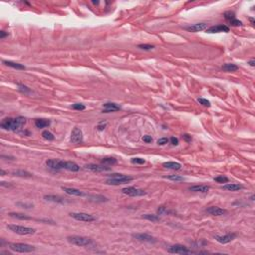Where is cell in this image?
I'll return each instance as SVG.
<instances>
[{
	"instance_id": "cell-51",
	"label": "cell",
	"mask_w": 255,
	"mask_h": 255,
	"mask_svg": "<svg viewBox=\"0 0 255 255\" xmlns=\"http://www.w3.org/2000/svg\"><path fill=\"white\" fill-rule=\"evenodd\" d=\"M249 20L251 21V23H252V25H254V19H253V18H249Z\"/></svg>"
},
{
	"instance_id": "cell-15",
	"label": "cell",
	"mask_w": 255,
	"mask_h": 255,
	"mask_svg": "<svg viewBox=\"0 0 255 255\" xmlns=\"http://www.w3.org/2000/svg\"><path fill=\"white\" fill-rule=\"evenodd\" d=\"M207 29V24L204 23V22H201V23H195L192 24L190 26H188L185 27V30H188V32H199L202 31V30Z\"/></svg>"
},
{
	"instance_id": "cell-1",
	"label": "cell",
	"mask_w": 255,
	"mask_h": 255,
	"mask_svg": "<svg viewBox=\"0 0 255 255\" xmlns=\"http://www.w3.org/2000/svg\"><path fill=\"white\" fill-rule=\"evenodd\" d=\"M26 124V119L23 117H17V118H6L4 119L0 127L3 130L6 131H11V132H19V130H21L22 127H24Z\"/></svg>"
},
{
	"instance_id": "cell-2",
	"label": "cell",
	"mask_w": 255,
	"mask_h": 255,
	"mask_svg": "<svg viewBox=\"0 0 255 255\" xmlns=\"http://www.w3.org/2000/svg\"><path fill=\"white\" fill-rule=\"evenodd\" d=\"M67 240L69 243L76 246L80 247H88L93 244V240L89 237L85 236H79V235H72V236H68Z\"/></svg>"
},
{
	"instance_id": "cell-19",
	"label": "cell",
	"mask_w": 255,
	"mask_h": 255,
	"mask_svg": "<svg viewBox=\"0 0 255 255\" xmlns=\"http://www.w3.org/2000/svg\"><path fill=\"white\" fill-rule=\"evenodd\" d=\"M44 199L51 202H57V203H66V199L58 196V195H44Z\"/></svg>"
},
{
	"instance_id": "cell-4",
	"label": "cell",
	"mask_w": 255,
	"mask_h": 255,
	"mask_svg": "<svg viewBox=\"0 0 255 255\" xmlns=\"http://www.w3.org/2000/svg\"><path fill=\"white\" fill-rule=\"evenodd\" d=\"M7 228L10 231H12L14 233L19 235H33L36 232V229H34L32 227L16 225V224H9V225H7Z\"/></svg>"
},
{
	"instance_id": "cell-29",
	"label": "cell",
	"mask_w": 255,
	"mask_h": 255,
	"mask_svg": "<svg viewBox=\"0 0 255 255\" xmlns=\"http://www.w3.org/2000/svg\"><path fill=\"white\" fill-rule=\"evenodd\" d=\"M143 218L147 219V220H150V221H151V222H158V221L161 220L158 215H155V214H144Z\"/></svg>"
},
{
	"instance_id": "cell-17",
	"label": "cell",
	"mask_w": 255,
	"mask_h": 255,
	"mask_svg": "<svg viewBox=\"0 0 255 255\" xmlns=\"http://www.w3.org/2000/svg\"><path fill=\"white\" fill-rule=\"evenodd\" d=\"M206 211L208 212L209 214L211 215H214V216H221L224 215L226 213V210L223 208H220L218 206H211V207H208L206 209Z\"/></svg>"
},
{
	"instance_id": "cell-38",
	"label": "cell",
	"mask_w": 255,
	"mask_h": 255,
	"mask_svg": "<svg viewBox=\"0 0 255 255\" xmlns=\"http://www.w3.org/2000/svg\"><path fill=\"white\" fill-rule=\"evenodd\" d=\"M131 162L133 163H137V165H143V163L146 162V161H144V158H132Z\"/></svg>"
},
{
	"instance_id": "cell-8",
	"label": "cell",
	"mask_w": 255,
	"mask_h": 255,
	"mask_svg": "<svg viewBox=\"0 0 255 255\" xmlns=\"http://www.w3.org/2000/svg\"><path fill=\"white\" fill-rule=\"evenodd\" d=\"M169 253H174V254H190L192 253L191 250H189L188 247H185L184 245L181 244H174L169 247L167 249Z\"/></svg>"
},
{
	"instance_id": "cell-10",
	"label": "cell",
	"mask_w": 255,
	"mask_h": 255,
	"mask_svg": "<svg viewBox=\"0 0 255 255\" xmlns=\"http://www.w3.org/2000/svg\"><path fill=\"white\" fill-rule=\"evenodd\" d=\"M132 236H133V238H135L137 240L142 241V242H148V243L157 242V239L151 236V235L147 234V233H136V234H133Z\"/></svg>"
},
{
	"instance_id": "cell-39",
	"label": "cell",
	"mask_w": 255,
	"mask_h": 255,
	"mask_svg": "<svg viewBox=\"0 0 255 255\" xmlns=\"http://www.w3.org/2000/svg\"><path fill=\"white\" fill-rule=\"evenodd\" d=\"M72 109L78 110V111H83V110L86 109V107L84 105H82V104H74L73 106H72Z\"/></svg>"
},
{
	"instance_id": "cell-5",
	"label": "cell",
	"mask_w": 255,
	"mask_h": 255,
	"mask_svg": "<svg viewBox=\"0 0 255 255\" xmlns=\"http://www.w3.org/2000/svg\"><path fill=\"white\" fill-rule=\"evenodd\" d=\"M8 245L11 250L19 253H29L35 251V247L26 243H9Z\"/></svg>"
},
{
	"instance_id": "cell-44",
	"label": "cell",
	"mask_w": 255,
	"mask_h": 255,
	"mask_svg": "<svg viewBox=\"0 0 255 255\" xmlns=\"http://www.w3.org/2000/svg\"><path fill=\"white\" fill-rule=\"evenodd\" d=\"M230 24H231L232 26H241V25H242V22L239 21V20H237V19H234V20L230 21Z\"/></svg>"
},
{
	"instance_id": "cell-23",
	"label": "cell",
	"mask_w": 255,
	"mask_h": 255,
	"mask_svg": "<svg viewBox=\"0 0 255 255\" xmlns=\"http://www.w3.org/2000/svg\"><path fill=\"white\" fill-rule=\"evenodd\" d=\"M162 166L169 169H173V170H178L181 169V165L180 162H166L162 163Z\"/></svg>"
},
{
	"instance_id": "cell-37",
	"label": "cell",
	"mask_w": 255,
	"mask_h": 255,
	"mask_svg": "<svg viewBox=\"0 0 255 255\" xmlns=\"http://www.w3.org/2000/svg\"><path fill=\"white\" fill-rule=\"evenodd\" d=\"M197 101H199V104H201L202 106H204V107H210V102H209L208 100H206V99H204V98H199L197 99Z\"/></svg>"
},
{
	"instance_id": "cell-33",
	"label": "cell",
	"mask_w": 255,
	"mask_h": 255,
	"mask_svg": "<svg viewBox=\"0 0 255 255\" xmlns=\"http://www.w3.org/2000/svg\"><path fill=\"white\" fill-rule=\"evenodd\" d=\"M223 16L225 19H227L228 21H232V20H234V19H236L235 18V13L233 12V11H227V12H224Z\"/></svg>"
},
{
	"instance_id": "cell-41",
	"label": "cell",
	"mask_w": 255,
	"mask_h": 255,
	"mask_svg": "<svg viewBox=\"0 0 255 255\" xmlns=\"http://www.w3.org/2000/svg\"><path fill=\"white\" fill-rule=\"evenodd\" d=\"M106 127H107V123H106V122H105V123H104V122H101V123L97 126V130L100 131V132L101 131H104Z\"/></svg>"
},
{
	"instance_id": "cell-45",
	"label": "cell",
	"mask_w": 255,
	"mask_h": 255,
	"mask_svg": "<svg viewBox=\"0 0 255 255\" xmlns=\"http://www.w3.org/2000/svg\"><path fill=\"white\" fill-rule=\"evenodd\" d=\"M143 140H144V143H148H148L153 142V138H151V136H144L143 137Z\"/></svg>"
},
{
	"instance_id": "cell-40",
	"label": "cell",
	"mask_w": 255,
	"mask_h": 255,
	"mask_svg": "<svg viewBox=\"0 0 255 255\" xmlns=\"http://www.w3.org/2000/svg\"><path fill=\"white\" fill-rule=\"evenodd\" d=\"M16 204L18 205V206L22 207V208H31V207L34 206V205L31 204V203H24V202H17Z\"/></svg>"
},
{
	"instance_id": "cell-6",
	"label": "cell",
	"mask_w": 255,
	"mask_h": 255,
	"mask_svg": "<svg viewBox=\"0 0 255 255\" xmlns=\"http://www.w3.org/2000/svg\"><path fill=\"white\" fill-rule=\"evenodd\" d=\"M70 216L72 218H74L78 221H83V222H92L95 221V218L93 215L85 213V212H71Z\"/></svg>"
},
{
	"instance_id": "cell-13",
	"label": "cell",
	"mask_w": 255,
	"mask_h": 255,
	"mask_svg": "<svg viewBox=\"0 0 255 255\" xmlns=\"http://www.w3.org/2000/svg\"><path fill=\"white\" fill-rule=\"evenodd\" d=\"M235 237H236V234L235 233H227L225 235H221V236L220 235H216L215 240L219 243H221V244H226V243L231 242Z\"/></svg>"
},
{
	"instance_id": "cell-9",
	"label": "cell",
	"mask_w": 255,
	"mask_h": 255,
	"mask_svg": "<svg viewBox=\"0 0 255 255\" xmlns=\"http://www.w3.org/2000/svg\"><path fill=\"white\" fill-rule=\"evenodd\" d=\"M71 143L72 144H81L84 140V136H83V132L81 129L79 128H74L73 131L71 133Z\"/></svg>"
},
{
	"instance_id": "cell-46",
	"label": "cell",
	"mask_w": 255,
	"mask_h": 255,
	"mask_svg": "<svg viewBox=\"0 0 255 255\" xmlns=\"http://www.w3.org/2000/svg\"><path fill=\"white\" fill-rule=\"evenodd\" d=\"M169 142L172 143L173 146H177V144H178V139L176 138V137H172L170 140H169Z\"/></svg>"
},
{
	"instance_id": "cell-3",
	"label": "cell",
	"mask_w": 255,
	"mask_h": 255,
	"mask_svg": "<svg viewBox=\"0 0 255 255\" xmlns=\"http://www.w3.org/2000/svg\"><path fill=\"white\" fill-rule=\"evenodd\" d=\"M134 178L130 176H125V174H119V173H114L111 176V177L107 180L106 184L109 185H120L123 184H127V182L132 181Z\"/></svg>"
},
{
	"instance_id": "cell-47",
	"label": "cell",
	"mask_w": 255,
	"mask_h": 255,
	"mask_svg": "<svg viewBox=\"0 0 255 255\" xmlns=\"http://www.w3.org/2000/svg\"><path fill=\"white\" fill-rule=\"evenodd\" d=\"M182 138H184V140H186V142H190V140H191V136H189L188 134L182 135Z\"/></svg>"
},
{
	"instance_id": "cell-42",
	"label": "cell",
	"mask_w": 255,
	"mask_h": 255,
	"mask_svg": "<svg viewBox=\"0 0 255 255\" xmlns=\"http://www.w3.org/2000/svg\"><path fill=\"white\" fill-rule=\"evenodd\" d=\"M169 142V140L166 138H162V139L158 140V144L159 146H165V144H166Z\"/></svg>"
},
{
	"instance_id": "cell-43",
	"label": "cell",
	"mask_w": 255,
	"mask_h": 255,
	"mask_svg": "<svg viewBox=\"0 0 255 255\" xmlns=\"http://www.w3.org/2000/svg\"><path fill=\"white\" fill-rule=\"evenodd\" d=\"M18 87H19V90H20L21 92H24V93H29L30 92V89H28V87H26L24 85H21V84H19Z\"/></svg>"
},
{
	"instance_id": "cell-14",
	"label": "cell",
	"mask_w": 255,
	"mask_h": 255,
	"mask_svg": "<svg viewBox=\"0 0 255 255\" xmlns=\"http://www.w3.org/2000/svg\"><path fill=\"white\" fill-rule=\"evenodd\" d=\"M206 32L207 33H221V32H229V27L226 25H223V24H218V25H215V26H211V27H209L206 29Z\"/></svg>"
},
{
	"instance_id": "cell-22",
	"label": "cell",
	"mask_w": 255,
	"mask_h": 255,
	"mask_svg": "<svg viewBox=\"0 0 255 255\" xmlns=\"http://www.w3.org/2000/svg\"><path fill=\"white\" fill-rule=\"evenodd\" d=\"M64 169L70 170V172H79L80 166L73 162H64Z\"/></svg>"
},
{
	"instance_id": "cell-36",
	"label": "cell",
	"mask_w": 255,
	"mask_h": 255,
	"mask_svg": "<svg viewBox=\"0 0 255 255\" xmlns=\"http://www.w3.org/2000/svg\"><path fill=\"white\" fill-rule=\"evenodd\" d=\"M214 180L219 182V184H225V182H228V177H224V176H218L214 177Z\"/></svg>"
},
{
	"instance_id": "cell-32",
	"label": "cell",
	"mask_w": 255,
	"mask_h": 255,
	"mask_svg": "<svg viewBox=\"0 0 255 255\" xmlns=\"http://www.w3.org/2000/svg\"><path fill=\"white\" fill-rule=\"evenodd\" d=\"M88 197L90 199V200L92 201H100V202H103V201H106L107 199L104 196H101V195H88Z\"/></svg>"
},
{
	"instance_id": "cell-26",
	"label": "cell",
	"mask_w": 255,
	"mask_h": 255,
	"mask_svg": "<svg viewBox=\"0 0 255 255\" xmlns=\"http://www.w3.org/2000/svg\"><path fill=\"white\" fill-rule=\"evenodd\" d=\"M222 70L225 72H235L238 70V66L232 63H226L222 66Z\"/></svg>"
},
{
	"instance_id": "cell-34",
	"label": "cell",
	"mask_w": 255,
	"mask_h": 255,
	"mask_svg": "<svg viewBox=\"0 0 255 255\" xmlns=\"http://www.w3.org/2000/svg\"><path fill=\"white\" fill-rule=\"evenodd\" d=\"M42 137H43L45 140H53L55 139L54 135L49 131H44L43 133H42Z\"/></svg>"
},
{
	"instance_id": "cell-31",
	"label": "cell",
	"mask_w": 255,
	"mask_h": 255,
	"mask_svg": "<svg viewBox=\"0 0 255 255\" xmlns=\"http://www.w3.org/2000/svg\"><path fill=\"white\" fill-rule=\"evenodd\" d=\"M166 178H169V180H173V181H176V182L184 181V177H180V176H177V174H170V176H167Z\"/></svg>"
},
{
	"instance_id": "cell-48",
	"label": "cell",
	"mask_w": 255,
	"mask_h": 255,
	"mask_svg": "<svg viewBox=\"0 0 255 255\" xmlns=\"http://www.w3.org/2000/svg\"><path fill=\"white\" fill-rule=\"evenodd\" d=\"M158 212L159 214H162V213H165L166 212V207L165 206H161L158 209Z\"/></svg>"
},
{
	"instance_id": "cell-21",
	"label": "cell",
	"mask_w": 255,
	"mask_h": 255,
	"mask_svg": "<svg viewBox=\"0 0 255 255\" xmlns=\"http://www.w3.org/2000/svg\"><path fill=\"white\" fill-rule=\"evenodd\" d=\"M221 188L224 190H228V191H238L243 188V186L237 184H227L221 186Z\"/></svg>"
},
{
	"instance_id": "cell-25",
	"label": "cell",
	"mask_w": 255,
	"mask_h": 255,
	"mask_svg": "<svg viewBox=\"0 0 255 255\" xmlns=\"http://www.w3.org/2000/svg\"><path fill=\"white\" fill-rule=\"evenodd\" d=\"M3 63H4L6 66L11 67V68H14V69H17V70H25L26 69L24 65H22V64H19V63L12 62V61H3Z\"/></svg>"
},
{
	"instance_id": "cell-50",
	"label": "cell",
	"mask_w": 255,
	"mask_h": 255,
	"mask_svg": "<svg viewBox=\"0 0 255 255\" xmlns=\"http://www.w3.org/2000/svg\"><path fill=\"white\" fill-rule=\"evenodd\" d=\"M254 63H255V62H254V60H251V61H249V62H248L249 65H250V66H252V67H254V66H255V64H254Z\"/></svg>"
},
{
	"instance_id": "cell-30",
	"label": "cell",
	"mask_w": 255,
	"mask_h": 255,
	"mask_svg": "<svg viewBox=\"0 0 255 255\" xmlns=\"http://www.w3.org/2000/svg\"><path fill=\"white\" fill-rule=\"evenodd\" d=\"M14 176L17 177H31L32 174L28 173V172H24V170H15V172L12 173Z\"/></svg>"
},
{
	"instance_id": "cell-24",
	"label": "cell",
	"mask_w": 255,
	"mask_h": 255,
	"mask_svg": "<svg viewBox=\"0 0 255 255\" xmlns=\"http://www.w3.org/2000/svg\"><path fill=\"white\" fill-rule=\"evenodd\" d=\"M51 122L46 119H36L35 120V126L38 129H43L46 128L48 126H50Z\"/></svg>"
},
{
	"instance_id": "cell-27",
	"label": "cell",
	"mask_w": 255,
	"mask_h": 255,
	"mask_svg": "<svg viewBox=\"0 0 255 255\" xmlns=\"http://www.w3.org/2000/svg\"><path fill=\"white\" fill-rule=\"evenodd\" d=\"M118 161L113 157H106L102 159V163H104V165H108V166H114V165H117Z\"/></svg>"
},
{
	"instance_id": "cell-12",
	"label": "cell",
	"mask_w": 255,
	"mask_h": 255,
	"mask_svg": "<svg viewBox=\"0 0 255 255\" xmlns=\"http://www.w3.org/2000/svg\"><path fill=\"white\" fill-rule=\"evenodd\" d=\"M46 166L51 169L60 170L64 169V162L60 159H48L46 162Z\"/></svg>"
},
{
	"instance_id": "cell-20",
	"label": "cell",
	"mask_w": 255,
	"mask_h": 255,
	"mask_svg": "<svg viewBox=\"0 0 255 255\" xmlns=\"http://www.w3.org/2000/svg\"><path fill=\"white\" fill-rule=\"evenodd\" d=\"M188 189L190 190V191H193V192L206 193V192H208V190H209V186L203 185V184H201V185H192V186H190Z\"/></svg>"
},
{
	"instance_id": "cell-49",
	"label": "cell",
	"mask_w": 255,
	"mask_h": 255,
	"mask_svg": "<svg viewBox=\"0 0 255 255\" xmlns=\"http://www.w3.org/2000/svg\"><path fill=\"white\" fill-rule=\"evenodd\" d=\"M7 35H8V33H7V32H5V31H0V38H1V39H3V38L6 37Z\"/></svg>"
},
{
	"instance_id": "cell-16",
	"label": "cell",
	"mask_w": 255,
	"mask_h": 255,
	"mask_svg": "<svg viewBox=\"0 0 255 255\" xmlns=\"http://www.w3.org/2000/svg\"><path fill=\"white\" fill-rule=\"evenodd\" d=\"M62 190H64L67 195H74V196H85L86 195L84 193L82 190L77 189V188H66V186H62Z\"/></svg>"
},
{
	"instance_id": "cell-7",
	"label": "cell",
	"mask_w": 255,
	"mask_h": 255,
	"mask_svg": "<svg viewBox=\"0 0 255 255\" xmlns=\"http://www.w3.org/2000/svg\"><path fill=\"white\" fill-rule=\"evenodd\" d=\"M124 195H129V196H144L146 195V191L144 189L140 188H134V186H128V188H125L122 189Z\"/></svg>"
},
{
	"instance_id": "cell-18",
	"label": "cell",
	"mask_w": 255,
	"mask_h": 255,
	"mask_svg": "<svg viewBox=\"0 0 255 255\" xmlns=\"http://www.w3.org/2000/svg\"><path fill=\"white\" fill-rule=\"evenodd\" d=\"M121 108L120 106H118L115 103H106L103 105V113H111V112H116L119 111Z\"/></svg>"
},
{
	"instance_id": "cell-11",
	"label": "cell",
	"mask_w": 255,
	"mask_h": 255,
	"mask_svg": "<svg viewBox=\"0 0 255 255\" xmlns=\"http://www.w3.org/2000/svg\"><path fill=\"white\" fill-rule=\"evenodd\" d=\"M85 167L87 169H89L93 173H104V172H109V170H111V167L101 166V165H95V163H89V165H86Z\"/></svg>"
},
{
	"instance_id": "cell-28",
	"label": "cell",
	"mask_w": 255,
	"mask_h": 255,
	"mask_svg": "<svg viewBox=\"0 0 255 255\" xmlns=\"http://www.w3.org/2000/svg\"><path fill=\"white\" fill-rule=\"evenodd\" d=\"M9 215L11 216V217L20 219V220H30L31 219V217H29V216L25 215V214H22V213H17V212H11V213H9Z\"/></svg>"
},
{
	"instance_id": "cell-35",
	"label": "cell",
	"mask_w": 255,
	"mask_h": 255,
	"mask_svg": "<svg viewBox=\"0 0 255 255\" xmlns=\"http://www.w3.org/2000/svg\"><path fill=\"white\" fill-rule=\"evenodd\" d=\"M138 47L140 49H142V50H146V51L153 50V49L155 48L154 45H150V44H140Z\"/></svg>"
}]
</instances>
